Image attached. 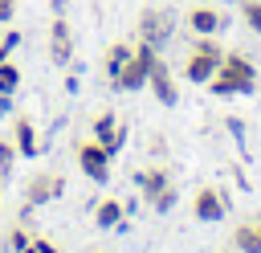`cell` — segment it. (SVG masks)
Listing matches in <instances>:
<instances>
[{"label": "cell", "instance_id": "cell-1", "mask_svg": "<svg viewBox=\"0 0 261 253\" xmlns=\"http://www.w3.org/2000/svg\"><path fill=\"white\" fill-rule=\"evenodd\" d=\"M253 86H257V65L245 53H228L224 49L220 69L208 78V90L216 98H237V94H253Z\"/></svg>", "mask_w": 261, "mask_h": 253}, {"label": "cell", "instance_id": "cell-2", "mask_svg": "<svg viewBox=\"0 0 261 253\" xmlns=\"http://www.w3.org/2000/svg\"><path fill=\"white\" fill-rule=\"evenodd\" d=\"M139 192H143V200H147L155 212H171V208H175V200H179V192H175V184H171L167 167H159V163L139 171Z\"/></svg>", "mask_w": 261, "mask_h": 253}, {"label": "cell", "instance_id": "cell-3", "mask_svg": "<svg viewBox=\"0 0 261 253\" xmlns=\"http://www.w3.org/2000/svg\"><path fill=\"white\" fill-rule=\"evenodd\" d=\"M220 57H224V49L216 45V37H200V41L192 45L188 61H184V78L196 82V86H208V78L220 69Z\"/></svg>", "mask_w": 261, "mask_h": 253}, {"label": "cell", "instance_id": "cell-4", "mask_svg": "<svg viewBox=\"0 0 261 253\" xmlns=\"http://www.w3.org/2000/svg\"><path fill=\"white\" fill-rule=\"evenodd\" d=\"M159 57V49L155 45H147V41H139L135 49H130V57H126V65L118 69V78L110 82L114 90H122V94H135V90H143L147 86V69H151V61Z\"/></svg>", "mask_w": 261, "mask_h": 253}, {"label": "cell", "instance_id": "cell-5", "mask_svg": "<svg viewBox=\"0 0 261 253\" xmlns=\"http://www.w3.org/2000/svg\"><path fill=\"white\" fill-rule=\"evenodd\" d=\"M139 41H147V45H155V49H163L171 37H175V12L171 8H159V4H151V8H143L139 12Z\"/></svg>", "mask_w": 261, "mask_h": 253}, {"label": "cell", "instance_id": "cell-6", "mask_svg": "<svg viewBox=\"0 0 261 253\" xmlns=\"http://www.w3.org/2000/svg\"><path fill=\"white\" fill-rule=\"evenodd\" d=\"M73 155H77V167H82L94 184H106V180H110V159H114V155H110L98 139H82V143L73 147Z\"/></svg>", "mask_w": 261, "mask_h": 253}, {"label": "cell", "instance_id": "cell-7", "mask_svg": "<svg viewBox=\"0 0 261 253\" xmlns=\"http://www.w3.org/2000/svg\"><path fill=\"white\" fill-rule=\"evenodd\" d=\"M61 192H65V175H61V171H37V175L24 184V208H20V216H29V208H37V204L57 200Z\"/></svg>", "mask_w": 261, "mask_h": 253}, {"label": "cell", "instance_id": "cell-8", "mask_svg": "<svg viewBox=\"0 0 261 253\" xmlns=\"http://www.w3.org/2000/svg\"><path fill=\"white\" fill-rule=\"evenodd\" d=\"M94 139H98L110 155H118V151H122V143H126V127H122V118H118L114 110L94 114Z\"/></svg>", "mask_w": 261, "mask_h": 253}, {"label": "cell", "instance_id": "cell-9", "mask_svg": "<svg viewBox=\"0 0 261 253\" xmlns=\"http://www.w3.org/2000/svg\"><path fill=\"white\" fill-rule=\"evenodd\" d=\"M49 61L53 65H69L73 61V33H69V20L65 16H53L49 20Z\"/></svg>", "mask_w": 261, "mask_h": 253}, {"label": "cell", "instance_id": "cell-10", "mask_svg": "<svg viewBox=\"0 0 261 253\" xmlns=\"http://www.w3.org/2000/svg\"><path fill=\"white\" fill-rule=\"evenodd\" d=\"M147 86H151V94H155L163 106H175V102H179L175 78H171V69H167V61H163V57H155V61H151V69H147Z\"/></svg>", "mask_w": 261, "mask_h": 253}, {"label": "cell", "instance_id": "cell-11", "mask_svg": "<svg viewBox=\"0 0 261 253\" xmlns=\"http://www.w3.org/2000/svg\"><path fill=\"white\" fill-rule=\"evenodd\" d=\"M224 196L216 192V188H200L196 196H192V216L200 220V224H216L220 216H224Z\"/></svg>", "mask_w": 261, "mask_h": 253}, {"label": "cell", "instance_id": "cell-12", "mask_svg": "<svg viewBox=\"0 0 261 253\" xmlns=\"http://www.w3.org/2000/svg\"><path fill=\"white\" fill-rule=\"evenodd\" d=\"M12 143H16V155L20 159H33L41 151V139H37V127L29 114H12Z\"/></svg>", "mask_w": 261, "mask_h": 253}, {"label": "cell", "instance_id": "cell-13", "mask_svg": "<svg viewBox=\"0 0 261 253\" xmlns=\"http://www.w3.org/2000/svg\"><path fill=\"white\" fill-rule=\"evenodd\" d=\"M188 29H192L196 37H216V33L224 29V12H220V8H208V4H196V8L188 12Z\"/></svg>", "mask_w": 261, "mask_h": 253}, {"label": "cell", "instance_id": "cell-14", "mask_svg": "<svg viewBox=\"0 0 261 253\" xmlns=\"http://www.w3.org/2000/svg\"><path fill=\"white\" fill-rule=\"evenodd\" d=\"M130 49H135L130 41H110V45H106V53H102V69H106V78H110V82H114V78H118V69L126 65Z\"/></svg>", "mask_w": 261, "mask_h": 253}, {"label": "cell", "instance_id": "cell-15", "mask_svg": "<svg viewBox=\"0 0 261 253\" xmlns=\"http://www.w3.org/2000/svg\"><path fill=\"white\" fill-rule=\"evenodd\" d=\"M122 216H126V204H118V200H98L94 204V224L98 229H118Z\"/></svg>", "mask_w": 261, "mask_h": 253}, {"label": "cell", "instance_id": "cell-16", "mask_svg": "<svg viewBox=\"0 0 261 253\" xmlns=\"http://www.w3.org/2000/svg\"><path fill=\"white\" fill-rule=\"evenodd\" d=\"M232 249L241 253H261V241H257V220H241L232 229Z\"/></svg>", "mask_w": 261, "mask_h": 253}, {"label": "cell", "instance_id": "cell-17", "mask_svg": "<svg viewBox=\"0 0 261 253\" xmlns=\"http://www.w3.org/2000/svg\"><path fill=\"white\" fill-rule=\"evenodd\" d=\"M16 90H20V69L12 61H4L0 65V94H16Z\"/></svg>", "mask_w": 261, "mask_h": 253}, {"label": "cell", "instance_id": "cell-18", "mask_svg": "<svg viewBox=\"0 0 261 253\" xmlns=\"http://www.w3.org/2000/svg\"><path fill=\"white\" fill-rule=\"evenodd\" d=\"M16 167V143L12 139H0V180H8Z\"/></svg>", "mask_w": 261, "mask_h": 253}, {"label": "cell", "instance_id": "cell-19", "mask_svg": "<svg viewBox=\"0 0 261 253\" xmlns=\"http://www.w3.org/2000/svg\"><path fill=\"white\" fill-rule=\"evenodd\" d=\"M241 20H245V29L261 33V0H241Z\"/></svg>", "mask_w": 261, "mask_h": 253}, {"label": "cell", "instance_id": "cell-20", "mask_svg": "<svg viewBox=\"0 0 261 253\" xmlns=\"http://www.w3.org/2000/svg\"><path fill=\"white\" fill-rule=\"evenodd\" d=\"M29 241H33V237H29V229H24V224H12V229H8V237H4V249H8V253H20Z\"/></svg>", "mask_w": 261, "mask_h": 253}, {"label": "cell", "instance_id": "cell-21", "mask_svg": "<svg viewBox=\"0 0 261 253\" xmlns=\"http://www.w3.org/2000/svg\"><path fill=\"white\" fill-rule=\"evenodd\" d=\"M16 16V0H0V24H12Z\"/></svg>", "mask_w": 261, "mask_h": 253}, {"label": "cell", "instance_id": "cell-22", "mask_svg": "<svg viewBox=\"0 0 261 253\" xmlns=\"http://www.w3.org/2000/svg\"><path fill=\"white\" fill-rule=\"evenodd\" d=\"M33 249H37V253H61V249H57L49 237H33Z\"/></svg>", "mask_w": 261, "mask_h": 253}, {"label": "cell", "instance_id": "cell-23", "mask_svg": "<svg viewBox=\"0 0 261 253\" xmlns=\"http://www.w3.org/2000/svg\"><path fill=\"white\" fill-rule=\"evenodd\" d=\"M4 45H8V49H16V45H20V33H16V29H8V33H4Z\"/></svg>", "mask_w": 261, "mask_h": 253}, {"label": "cell", "instance_id": "cell-24", "mask_svg": "<svg viewBox=\"0 0 261 253\" xmlns=\"http://www.w3.org/2000/svg\"><path fill=\"white\" fill-rule=\"evenodd\" d=\"M49 8H53V16H65V8H69V0H49Z\"/></svg>", "mask_w": 261, "mask_h": 253}, {"label": "cell", "instance_id": "cell-25", "mask_svg": "<svg viewBox=\"0 0 261 253\" xmlns=\"http://www.w3.org/2000/svg\"><path fill=\"white\" fill-rule=\"evenodd\" d=\"M12 114V94H0V118Z\"/></svg>", "mask_w": 261, "mask_h": 253}, {"label": "cell", "instance_id": "cell-26", "mask_svg": "<svg viewBox=\"0 0 261 253\" xmlns=\"http://www.w3.org/2000/svg\"><path fill=\"white\" fill-rule=\"evenodd\" d=\"M8 57H12V49H8V45H4V41H0V65H4V61H8Z\"/></svg>", "mask_w": 261, "mask_h": 253}, {"label": "cell", "instance_id": "cell-27", "mask_svg": "<svg viewBox=\"0 0 261 253\" xmlns=\"http://www.w3.org/2000/svg\"><path fill=\"white\" fill-rule=\"evenodd\" d=\"M257 241H261V216H257Z\"/></svg>", "mask_w": 261, "mask_h": 253}]
</instances>
